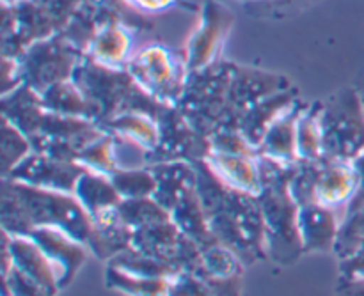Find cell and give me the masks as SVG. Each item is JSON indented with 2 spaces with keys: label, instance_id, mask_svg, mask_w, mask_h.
Returning <instances> with one entry per match:
<instances>
[{
  "label": "cell",
  "instance_id": "4fadbf2b",
  "mask_svg": "<svg viewBox=\"0 0 364 296\" xmlns=\"http://www.w3.org/2000/svg\"><path fill=\"white\" fill-rule=\"evenodd\" d=\"M87 60L114 71H124L132 60V34L124 25L109 21L87 43Z\"/></svg>",
  "mask_w": 364,
  "mask_h": 296
},
{
  "label": "cell",
  "instance_id": "8fae6325",
  "mask_svg": "<svg viewBox=\"0 0 364 296\" xmlns=\"http://www.w3.org/2000/svg\"><path fill=\"white\" fill-rule=\"evenodd\" d=\"M258 151L256 153H217L210 151L205 158L208 169L235 190L245 194H262V176H259Z\"/></svg>",
  "mask_w": 364,
  "mask_h": 296
},
{
  "label": "cell",
  "instance_id": "6da1fadb",
  "mask_svg": "<svg viewBox=\"0 0 364 296\" xmlns=\"http://www.w3.org/2000/svg\"><path fill=\"white\" fill-rule=\"evenodd\" d=\"M198 169V194L217 241L233 251L244 266L267 259L265 224L258 195L245 194L217 180L205 160Z\"/></svg>",
  "mask_w": 364,
  "mask_h": 296
},
{
  "label": "cell",
  "instance_id": "f1b7e54d",
  "mask_svg": "<svg viewBox=\"0 0 364 296\" xmlns=\"http://www.w3.org/2000/svg\"><path fill=\"white\" fill-rule=\"evenodd\" d=\"M203 266L196 275L198 277H237L244 273V263L233 251L215 243L212 247L201 248Z\"/></svg>",
  "mask_w": 364,
  "mask_h": 296
},
{
  "label": "cell",
  "instance_id": "2e32d148",
  "mask_svg": "<svg viewBox=\"0 0 364 296\" xmlns=\"http://www.w3.org/2000/svg\"><path fill=\"white\" fill-rule=\"evenodd\" d=\"M306 103L301 99L294 103L283 116L277 117L269 126L267 133L263 135L258 146V153L270 160L284 163V165H295L299 163L297 155V123Z\"/></svg>",
  "mask_w": 364,
  "mask_h": 296
},
{
  "label": "cell",
  "instance_id": "30bf717a",
  "mask_svg": "<svg viewBox=\"0 0 364 296\" xmlns=\"http://www.w3.org/2000/svg\"><path fill=\"white\" fill-rule=\"evenodd\" d=\"M359 188V174L354 162L343 160H322L315 185V202L331 208L338 215H347L348 204ZM340 216V219H341ZM341 220V222H343Z\"/></svg>",
  "mask_w": 364,
  "mask_h": 296
},
{
  "label": "cell",
  "instance_id": "ab89813d",
  "mask_svg": "<svg viewBox=\"0 0 364 296\" xmlns=\"http://www.w3.org/2000/svg\"><path fill=\"white\" fill-rule=\"evenodd\" d=\"M20 2H25V0H4V6H16V4Z\"/></svg>",
  "mask_w": 364,
  "mask_h": 296
},
{
  "label": "cell",
  "instance_id": "d590c367",
  "mask_svg": "<svg viewBox=\"0 0 364 296\" xmlns=\"http://www.w3.org/2000/svg\"><path fill=\"white\" fill-rule=\"evenodd\" d=\"M354 167L355 170H358L359 174V188L358 192H355L354 199H352V202L348 204V209H347V215H345V219L350 215H354V213L361 212L364 208V153L361 156H358V158L354 160Z\"/></svg>",
  "mask_w": 364,
  "mask_h": 296
},
{
  "label": "cell",
  "instance_id": "603a6c76",
  "mask_svg": "<svg viewBox=\"0 0 364 296\" xmlns=\"http://www.w3.org/2000/svg\"><path fill=\"white\" fill-rule=\"evenodd\" d=\"M322 102L306 105L297 123V155L299 162H322L323 133H322Z\"/></svg>",
  "mask_w": 364,
  "mask_h": 296
},
{
  "label": "cell",
  "instance_id": "44dd1931",
  "mask_svg": "<svg viewBox=\"0 0 364 296\" xmlns=\"http://www.w3.org/2000/svg\"><path fill=\"white\" fill-rule=\"evenodd\" d=\"M132 238H134V229L123 222L117 212L109 219L92 224V231L85 245L98 259L110 261L132 247Z\"/></svg>",
  "mask_w": 364,
  "mask_h": 296
},
{
  "label": "cell",
  "instance_id": "8992f818",
  "mask_svg": "<svg viewBox=\"0 0 364 296\" xmlns=\"http://www.w3.org/2000/svg\"><path fill=\"white\" fill-rule=\"evenodd\" d=\"M23 85L38 94L45 92L59 82L71 80L77 71V53L66 43H36L20 62Z\"/></svg>",
  "mask_w": 364,
  "mask_h": 296
},
{
  "label": "cell",
  "instance_id": "e0dca14e",
  "mask_svg": "<svg viewBox=\"0 0 364 296\" xmlns=\"http://www.w3.org/2000/svg\"><path fill=\"white\" fill-rule=\"evenodd\" d=\"M2 238L9 245L11 256H13V266H16L20 272H23L25 275L41 284L50 295L57 296L60 290L55 268L45 256V252L39 248V245L28 236H16V234H11L4 229Z\"/></svg>",
  "mask_w": 364,
  "mask_h": 296
},
{
  "label": "cell",
  "instance_id": "9c48e42d",
  "mask_svg": "<svg viewBox=\"0 0 364 296\" xmlns=\"http://www.w3.org/2000/svg\"><path fill=\"white\" fill-rule=\"evenodd\" d=\"M28 238L39 245L46 258L50 259L55 268L59 290H64L77 277L78 270L84 266L87 254H85V243H80L64 231L55 227H38L28 233Z\"/></svg>",
  "mask_w": 364,
  "mask_h": 296
},
{
  "label": "cell",
  "instance_id": "4dcf8cb0",
  "mask_svg": "<svg viewBox=\"0 0 364 296\" xmlns=\"http://www.w3.org/2000/svg\"><path fill=\"white\" fill-rule=\"evenodd\" d=\"M361 247H364V208L341 222L334 254L341 261L354 256Z\"/></svg>",
  "mask_w": 364,
  "mask_h": 296
},
{
  "label": "cell",
  "instance_id": "52a82bcc",
  "mask_svg": "<svg viewBox=\"0 0 364 296\" xmlns=\"http://www.w3.org/2000/svg\"><path fill=\"white\" fill-rule=\"evenodd\" d=\"M233 14L220 4L208 0L203 9L201 21L194 31L192 38L188 39L185 59H187L188 70L199 71L217 62L219 50L223 48L224 39L230 34Z\"/></svg>",
  "mask_w": 364,
  "mask_h": 296
},
{
  "label": "cell",
  "instance_id": "8d00e7d4",
  "mask_svg": "<svg viewBox=\"0 0 364 296\" xmlns=\"http://www.w3.org/2000/svg\"><path fill=\"white\" fill-rule=\"evenodd\" d=\"M334 296H364V279L340 277Z\"/></svg>",
  "mask_w": 364,
  "mask_h": 296
},
{
  "label": "cell",
  "instance_id": "7a4b0ae2",
  "mask_svg": "<svg viewBox=\"0 0 364 296\" xmlns=\"http://www.w3.org/2000/svg\"><path fill=\"white\" fill-rule=\"evenodd\" d=\"M2 229L28 236L38 227H55L80 243H87L92 219L75 194L28 187L2 177Z\"/></svg>",
  "mask_w": 364,
  "mask_h": 296
},
{
  "label": "cell",
  "instance_id": "484cf974",
  "mask_svg": "<svg viewBox=\"0 0 364 296\" xmlns=\"http://www.w3.org/2000/svg\"><path fill=\"white\" fill-rule=\"evenodd\" d=\"M77 163L80 167H84L87 172L112 177L114 174L121 169L119 162H117L116 138L105 131L103 137H100L98 141L89 144L87 148L78 155Z\"/></svg>",
  "mask_w": 364,
  "mask_h": 296
},
{
  "label": "cell",
  "instance_id": "d6986e66",
  "mask_svg": "<svg viewBox=\"0 0 364 296\" xmlns=\"http://www.w3.org/2000/svg\"><path fill=\"white\" fill-rule=\"evenodd\" d=\"M295 102H297V98L291 94L290 89L269 96V98H265L263 102H259L258 105L252 106V109L242 117L240 123H238V130H240L242 133H244V137L258 149L259 142H262L263 135L267 133L270 124H272L277 117L283 116L288 109H291Z\"/></svg>",
  "mask_w": 364,
  "mask_h": 296
},
{
  "label": "cell",
  "instance_id": "f35d334b",
  "mask_svg": "<svg viewBox=\"0 0 364 296\" xmlns=\"http://www.w3.org/2000/svg\"><path fill=\"white\" fill-rule=\"evenodd\" d=\"M355 91H358V94H359V98H361V102H363V106H364V75H361V77H359V80L355 82Z\"/></svg>",
  "mask_w": 364,
  "mask_h": 296
},
{
  "label": "cell",
  "instance_id": "d4e9b609",
  "mask_svg": "<svg viewBox=\"0 0 364 296\" xmlns=\"http://www.w3.org/2000/svg\"><path fill=\"white\" fill-rule=\"evenodd\" d=\"M171 283L173 279H144V277L130 275L107 265V287L121 291L128 296H169Z\"/></svg>",
  "mask_w": 364,
  "mask_h": 296
},
{
  "label": "cell",
  "instance_id": "83f0119b",
  "mask_svg": "<svg viewBox=\"0 0 364 296\" xmlns=\"http://www.w3.org/2000/svg\"><path fill=\"white\" fill-rule=\"evenodd\" d=\"M112 183L119 195L127 201L130 199L153 197L156 190V180L151 169L139 167V169H119L112 177Z\"/></svg>",
  "mask_w": 364,
  "mask_h": 296
},
{
  "label": "cell",
  "instance_id": "ac0fdd59",
  "mask_svg": "<svg viewBox=\"0 0 364 296\" xmlns=\"http://www.w3.org/2000/svg\"><path fill=\"white\" fill-rule=\"evenodd\" d=\"M75 195L89 213L92 224L116 215L119 212V204L123 202V197L116 190L110 177L87 170L78 180Z\"/></svg>",
  "mask_w": 364,
  "mask_h": 296
},
{
  "label": "cell",
  "instance_id": "d6a6232c",
  "mask_svg": "<svg viewBox=\"0 0 364 296\" xmlns=\"http://www.w3.org/2000/svg\"><path fill=\"white\" fill-rule=\"evenodd\" d=\"M169 296H213L205 283L194 273H178L171 283Z\"/></svg>",
  "mask_w": 364,
  "mask_h": 296
},
{
  "label": "cell",
  "instance_id": "277c9868",
  "mask_svg": "<svg viewBox=\"0 0 364 296\" xmlns=\"http://www.w3.org/2000/svg\"><path fill=\"white\" fill-rule=\"evenodd\" d=\"M258 197L265 224L267 256L281 266L295 265L306 252L299 227L301 206L291 197L290 185L267 187Z\"/></svg>",
  "mask_w": 364,
  "mask_h": 296
},
{
  "label": "cell",
  "instance_id": "7c38bea8",
  "mask_svg": "<svg viewBox=\"0 0 364 296\" xmlns=\"http://www.w3.org/2000/svg\"><path fill=\"white\" fill-rule=\"evenodd\" d=\"M156 180V190L153 199L160 206L173 212L185 197L198 190V169L194 163L176 160L149 165Z\"/></svg>",
  "mask_w": 364,
  "mask_h": 296
},
{
  "label": "cell",
  "instance_id": "5bb4252c",
  "mask_svg": "<svg viewBox=\"0 0 364 296\" xmlns=\"http://www.w3.org/2000/svg\"><path fill=\"white\" fill-rule=\"evenodd\" d=\"M100 126L112 135L114 138L127 144L135 146V148L142 149L148 153V163L149 156L159 149L160 146V123L159 117L153 116L149 112H142V110H130V112H123L119 116L112 117V119L103 121Z\"/></svg>",
  "mask_w": 364,
  "mask_h": 296
},
{
  "label": "cell",
  "instance_id": "9a60e30c",
  "mask_svg": "<svg viewBox=\"0 0 364 296\" xmlns=\"http://www.w3.org/2000/svg\"><path fill=\"white\" fill-rule=\"evenodd\" d=\"M299 227H301L304 252H334L341 219L336 212L322 204H304L299 209Z\"/></svg>",
  "mask_w": 364,
  "mask_h": 296
},
{
  "label": "cell",
  "instance_id": "4316f807",
  "mask_svg": "<svg viewBox=\"0 0 364 296\" xmlns=\"http://www.w3.org/2000/svg\"><path fill=\"white\" fill-rule=\"evenodd\" d=\"M119 215L123 222L134 231L173 220L171 212H167L153 197L130 199V201L123 199V202L119 204Z\"/></svg>",
  "mask_w": 364,
  "mask_h": 296
},
{
  "label": "cell",
  "instance_id": "ffe728a7",
  "mask_svg": "<svg viewBox=\"0 0 364 296\" xmlns=\"http://www.w3.org/2000/svg\"><path fill=\"white\" fill-rule=\"evenodd\" d=\"M39 96H41L43 106L48 112L68 117H82V119L95 121V123L100 121L96 106L89 102L87 96L84 94V91L78 87L73 78L52 85Z\"/></svg>",
  "mask_w": 364,
  "mask_h": 296
},
{
  "label": "cell",
  "instance_id": "836d02e7",
  "mask_svg": "<svg viewBox=\"0 0 364 296\" xmlns=\"http://www.w3.org/2000/svg\"><path fill=\"white\" fill-rule=\"evenodd\" d=\"M213 296H240L242 275L237 277H199Z\"/></svg>",
  "mask_w": 364,
  "mask_h": 296
},
{
  "label": "cell",
  "instance_id": "3957f363",
  "mask_svg": "<svg viewBox=\"0 0 364 296\" xmlns=\"http://www.w3.org/2000/svg\"><path fill=\"white\" fill-rule=\"evenodd\" d=\"M323 160L354 162L364 153V106L355 87L322 102Z\"/></svg>",
  "mask_w": 364,
  "mask_h": 296
},
{
  "label": "cell",
  "instance_id": "ba28073f",
  "mask_svg": "<svg viewBox=\"0 0 364 296\" xmlns=\"http://www.w3.org/2000/svg\"><path fill=\"white\" fill-rule=\"evenodd\" d=\"M84 172L85 169L77 162H68V160H59L32 151L23 162L18 163L11 170L6 180L28 185V187L75 194L78 180Z\"/></svg>",
  "mask_w": 364,
  "mask_h": 296
},
{
  "label": "cell",
  "instance_id": "f546056e",
  "mask_svg": "<svg viewBox=\"0 0 364 296\" xmlns=\"http://www.w3.org/2000/svg\"><path fill=\"white\" fill-rule=\"evenodd\" d=\"M32 151V142L27 135L2 116V177L9 176L11 170L23 162Z\"/></svg>",
  "mask_w": 364,
  "mask_h": 296
},
{
  "label": "cell",
  "instance_id": "1f68e13d",
  "mask_svg": "<svg viewBox=\"0 0 364 296\" xmlns=\"http://www.w3.org/2000/svg\"><path fill=\"white\" fill-rule=\"evenodd\" d=\"M2 296H52L41 284L13 266L2 275Z\"/></svg>",
  "mask_w": 364,
  "mask_h": 296
},
{
  "label": "cell",
  "instance_id": "e575fe53",
  "mask_svg": "<svg viewBox=\"0 0 364 296\" xmlns=\"http://www.w3.org/2000/svg\"><path fill=\"white\" fill-rule=\"evenodd\" d=\"M340 277L345 279H364V247L354 256L340 261Z\"/></svg>",
  "mask_w": 364,
  "mask_h": 296
},
{
  "label": "cell",
  "instance_id": "5b68a950",
  "mask_svg": "<svg viewBox=\"0 0 364 296\" xmlns=\"http://www.w3.org/2000/svg\"><path fill=\"white\" fill-rule=\"evenodd\" d=\"M127 71L135 84L164 106H176L187 85V59L162 45H148L134 53Z\"/></svg>",
  "mask_w": 364,
  "mask_h": 296
},
{
  "label": "cell",
  "instance_id": "7402d4cb",
  "mask_svg": "<svg viewBox=\"0 0 364 296\" xmlns=\"http://www.w3.org/2000/svg\"><path fill=\"white\" fill-rule=\"evenodd\" d=\"M171 216H173V222L181 229V233L187 234V236L191 238V240H194L201 248L212 247V245L219 243L215 234L210 229L205 209H203L201 201H199L198 190H196L194 194L188 195V197H185L183 201L171 212Z\"/></svg>",
  "mask_w": 364,
  "mask_h": 296
},
{
  "label": "cell",
  "instance_id": "74e56055",
  "mask_svg": "<svg viewBox=\"0 0 364 296\" xmlns=\"http://www.w3.org/2000/svg\"><path fill=\"white\" fill-rule=\"evenodd\" d=\"M132 6L144 13H159V11L167 9L174 4V0H130Z\"/></svg>",
  "mask_w": 364,
  "mask_h": 296
},
{
  "label": "cell",
  "instance_id": "cb8c5ba5",
  "mask_svg": "<svg viewBox=\"0 0 364 296\" xmlns=\"http://www.w3.org/2000/svg\"><path fill=\"white\" fill-rule=\"evenodd\" d=\"M109 266H114L130 275L144 277V279H174L178 273H181L176 266L142 254L132 247L110 259Z\"/></svg>",
  "mask_w": 364,
  "mask_h": 296
}]
</instances>
